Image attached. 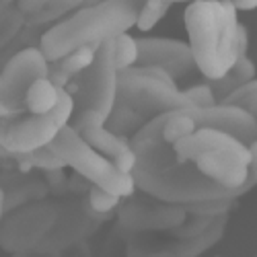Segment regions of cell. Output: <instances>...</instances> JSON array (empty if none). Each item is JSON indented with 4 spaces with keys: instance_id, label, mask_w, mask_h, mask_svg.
<instances>
[{
    "instance_id": "6da1fadb",
    "label": "cell",
    "mask_w": 257,
    "mask_h": 257,
    "mask_svg": "<svg viewBox=\"0 0 257 257\" xmlns=\"http://www.w3.org/2000/svg\"><path fill=\"white\" fill-rule=\"evenodd\" d=\"M130 146L136 189L163 204L237 200L255 185L249 146L216 127L198 123L191 134L165 142L157 119H151L130 138Z\"/></svg>"
},
{
    "instance_id": "7a4b0ae2",
    "label": "cell",
    "mask_w": 257,
    "mask_h": 257,
    "mask_svg": "<svg viewBox=\"0 0 257 257\" xmlns=\"http://www.w3.org/2000/svg\"><path fill=\"white\" fill-rule=\"evenodd\" d=\"M142 5L144 0H107L80 7L41 33L39 50L52 64L78 48H101L136 25Z\"/></svg>"
},
{
    "instance_id": "3957f363",
    "label": "cell",
    "mask_w": 257,
    "mask_h": 257,
    "mask_svg": "<svg viewBox=\"0 0 257 257\" xmlns=\"http://www.w3.org/2000/svg\"><path fill=\"white\" fill-rule=\"evenodd\" d=\"M228 0H196L189 3L183 21L194 54L196 68L210 80H220L239 60V17Z\"/></svg>"
},
{
    "instance_id": "277c9868",
    "label": "cell",
    "mask_w": 257,
    "mask_h": 257,
    "mask_svg": "<svg viewBox=\"0 0 257 257\" xmlns=\"http://www.w3.org/2000/svg\"><path fill=\"white\" fill-rule=\"evenodd\" d=\"M76 111L72 95L60 89L58 105L46 115L21 113L9 119H0V148L15 157L29 155L50 146L66 125H70Z\"/></svg>"
},
{
    "instance_id": "5b68a950",
    "label": "cell",
    "mask_w": 257,
    "mask_h": 257,
    "mask_svg": "<svg viewBox=\"0 0 257 257\" xmlns=\"http://www.w3.org/2000/svg\"><path fill=\"white\" fill-rule=\"evenodd\" d=\"M50 148L58 155V159L70 167L72 171L91 181L95 187H101L117 198H132L136 191V183L132 175H125L113 165L111 159L103 157L84 142L72 125H66L58 134V138L50 144Z\"/></svg>"
},
{
    "instance_id": "8992f818",
    "label": "cell",
    "mask_w": 257,
    "mask_h": 257,
    "mask_svg": "<svg viewBox=\"0 0 257 257\" xmlns=\"http://www.w3.org/2000/svg\"><path fill=\"white\" fill-rule=\"evenodd\" d=\"M115 103L132 109L146 123L169 111L194 109V105L189 103L179 87H169L161 80L138 74L134 68L117 74Z\"/></svg>"
},
{
    "instance_id": "52a82bcc",
    "label": "cell",
    "mask_w": 257,
    "mask_h": 257,
    "mask_svg": "<svg viewBox=\"0 0 257 257\" xmlns=\"http://www.w3.org/2000/svg\"><path fill=\"white\" fill-rule=\"evenodd\" d=\"M50 74V62L39 48L19 50L0 72V119L25 113V95L29 87Z\"/></svg>"
},
{
    "instance_id": "ba28073f",
    "label": "cell",
    "mask_w": 257,
    "mask_h": 257,
    "mask_svg": "<svg viewBox=\"0 0 257 257\" xmlns=\"http://www.w3.org/2000/svg\"><path fill=\"white\" fill-rule=\"evenodd\" d=\"M117 68L113 64V44L107 41L97 50L95 62L82 76H74L76 80V95H72L78 111L91 109L97 111L105 121L109 117L115 95H117Z\"/></svg>"
},
{
    "instance_id": "9c48e42d",
    "label": "cell",
    "mask_w": 257,
    "mask_h": 257,
    "mask_svg": "<svg viewBox=\"0 0 257 257\" xmlns=\"http://www.w3.org/2000/svg\"><path fill=\"white\" fill-rule=\"evenodd\" d=\"M58 220V206L35 202L19 208L17 212L3 218L0 224V247L7 253H29L35 251L48 237Z\"/></svg>"
},
{
    "instance_id": "30bf717a",
    "label": "cell",
    "mask_w": 257,
    "mask_h": 257,
    "mask_svg": "<svg viewBox=\"0 0 257 257\" xmlns=\"http://www.w3.org/2000/svg\"><path fill=\"white\" fill-rule=\"evenodd\" d=\"M119 222L132 232L142 230H175L187 220L183 206L175 204H146L140 200H130L117 210Z\"/></svg>"
},
{
    "instance_id": "8fae6325",
    "label": "cell",
    "mask_w": 257,
    "mask_h": 257,
    "mask_svg": "<svg viewBox=\"0 0 257 257\" xmlns=\"http://www.w3.org/2000/svg\"><path fill=\"white\" fill-rule=\"evenodd\" d=\"M138 66H161L173 78L185 76L196 68L189 44L169 37H140Z\"/></svg>"
},
{
    "instance_id": "7c38bea8",
    "label": "cell",
    "mask_w": 257,
    "mask_h": 257,
    "mask_svg": "<svg viewBox=\"0 0 257 257\" xmlns=\"http://www.w3.org/2000/svg\"><path fill=\"white\" fill-rule=\"evenodd\" d=\"M70 125L74 127V132L84 142H87L91 148H95L97 153H101L103 157L111 159V161L117 155H121L123 151L130 148V138L113 134L109 127L105 125V119L97 111H91V109L78 111L72 117V123Z\"/></svg>"
},
{
    "instance_id": "4fadbf2b",
    "label": "cell",
    "mask_w": 257,
    "mask_h": 257,
    "mask_svg": "<svg viewBox=\"0 0 257 257\" xmlns=\"http://www.w3.org/2000/svg\"><path fill=\"white\" fill-rule=\"evenodd\" d=\"M89 216L76 206L58 208V220L54 228L48 232V237L41 241L35 253H58L82 239L89 230Z\"/></svg>"
},
{
    "instance_id": "5bb4252c",
    "label": "cell",
    "mask_w": 257,
    "mask_h": 257,
    "mask_svg": "<svg viewBox=\"0 0 257 257\" xmlns=\"http://www.w3.org/2000/svg\"><path fill=\"white\" fill-rule=\"evenodd\" d=\"M224 228H226V216H218L216 220L210 224L208 230H204L202 234H198V237L179 241L177 245L171 247L169 251L173 253L175 257H200V255L210 251L214 245L222 239Z\"/></svg>"
},
{
    "instance_id": "9a60e30c",
    "label": "cell",
    "mask_w": 257,
    "mask_h": 257,
    "mask_svg": "<svg viewBox=\"0 0 257 257\" xmlns=\"http://www.w3.org/2000/svg\"><path fill=\"white\" fill-rule=\"evenodd\" d=\"M58 99H60V87H56L50 80V76L39 78L31 84L25 95V109L27 113L33 115H46L58 105Z\"/></svg>"
},
{
    "instance_id": "2e32d148",
    "label": "cell",
    "mask_w": 257,
    "mask_h": 257,
    "mask_svg": "<svg viewBox=\"0 0 257 257\" xmlns=\"http://www.w3.org/2000/svg\"><path fill=\"white\" fill-rule=\"evenodd\" d=\"M253 78H255V64L249 60V56H245L234 62V66L228 70L226 76H222L220 80H214L210 87L214 95H216V101L220 103L224 97H228L232 91H237L239 87H243V84H247Z\"/></svg>"
},
{
    "instance_id": "e0dca14e",
    "label": "cell",
    "mask_w": 257,
    "mask_h": 257,
    "mask_svg": "<svg viewBox=\"0 0 257 257\" xmlns=\"http://www.w3.org/2000/svg\"><path fill=\"white\" fill-rule=\"evenodd\" d=\"M25 25L27 21L19 13L17 0H0V50L11 44Z\"/></svg>"
},
{
    "instance_id": "ac0fdd59",
    "label": "cell",
    "mask_w": 257,
    "mask_h": 257,
    "mask_svg": "<svg viewBox=\"0 0 257 257\" xmlns=\"http://www.w3.org/2000/svg\"><path fill=\"white\" fill-rule=\"evenodd\" d=\"M84 5V0H50L44 7V11H39L35 17L27 19L29 27H44L50 23H58V21L66 19L70 13L78 11Z\"/></svg>"
},
{
    "instance_id": "d6986e66",
    "label": "cell",
    "mask_w": 257,
    "mask_h": 257,
    "mask_svg": "<svg viewBox=\"0 0 257 257\" xmlns=\"http://www.w3.org/2000/svg\"><path fill=\"white\" fill-rule=\"evenodd\" d=\"M144 123H146V121H144L140 115H136L132 109H127V107H123V105H119V103L113 105L109 117H107V121H105V125L109 127L113 134L125 136V138H127V134L134 136Z\"/></svg>"
},
{
    "instance_id": "ffe728a7",
    "label": "cell",
    "mask_w": 257,
    "mask_h": 257,
    "mask_svg": "<svg viewBox=\"0 0 257 257\" xmlns=\"http://www.w3.org/2000/svg\"><path fill=\"white\" fill-rule=\"evenodd\" d=\"M17 163H19V169L23 171V173H29L31 169H44V171L54 173V171H62L66 167L50 146L39 148V151H33L29 155H21V157H17Z\"/></svg>"
},
{
    "instance_id": "44dd1931",
    "label": "cell",
    "mask_w": 257,
    "mask_h": 257,
    "mask_svg": "<svg viewBox=\"0 0 257 257\" xmlns=\"http://www.w3.org/2000/svg\"><path fill=\"white\" fill-rule=\"evenodd\" d=\"M113 64L117 72L130 70L138 64V39L132 37L130 33H121L113 41Z\"/></svg>"
},
{
    "instance_id": "7402d4cb",
    "label": "cell",
    "mask_w": 257,
    "mask_h": 257,
    "mask_svg": "<svg viewBox=\"0 0 257 257\" xmlns=\"http://www.w3.org/2000/svg\"><path fill=\"white\" fill-rule=\"evenodd\" d=\"M97 50L99 48H78L74 52H70L68 56H64L62 60L58 62H52L60 70H64L70 78L74 76H80L84 70L91 68V64L95 62V56H97Z\"/></svg>"
},
{
    "instance_id": "603a6c76",
    "label": "cell",
    "mask_w": 257,
    "mask_h": 257,
    "mask_svg": "<svg viewBox=\"0 0 257 257\" xmlns=\"http://www.w3.org/2000/svg\"><path fill=\"white\" fill-rule=\"evenodd\" d=\"M119 204H121V198L93 185L89 191V212L87 214H91L95 218H109L119 208Z\"/></svg>"
},
{
    "instance_id": "cb8c5ba5",
    "label": "cell",
    "mask_w": 257,
    "mask_h": 257,
    "mask_svg": "<svg viewBox=\"0 0 257 257\" xmlns=\"http://www.w3.org/2000/svg\"><path fill=\"white\" fill-rule=\"evenodd\" d=\"M169 9H171V5L165 3V0H144L134 27H138L140 31H151L167 17Z\"/></svg>"
},
{
    "instance_id": "d4e9b609",
    "label": "cell",
    "mask_w": 257,
    "mask_h": 257,
    "mask_svg": "<svg viewBox=\"0 0 257 257\" xmlns=\"http://www.w3.org/2000/svg\"><path fill=\"white\" fill-rule=\"evenodd\" d=\"M220 103L224 105H234V107H241V109L255 113L257 111V78L249 80L247 84L239 87L237 91H232L228 97H224Z\"/></svg>"
},
{
    "instance_id": "484cf974",
    "label": "cell",
    "mask_w": 257,
    "mask_h": 257,
    "mask_svg": "<svg viewBox=\"0 0 257 257\" xmlns=\"http://www.w3.org/2000/svg\"><path fill=\"white\" fill-rule=\"evenodd\" d=\"M232 204H234V200H210V202H198V204L183 206V210L187 214H191V216L218 218V216H226Z\"/></svg>"
},
{
    "instance_id": "4316f807",
    "label": "cell",
    "mask_w": 257,
    "mask_h": 257,
    "mask_svg": "<svg viewBox=\"0 0 257 257\" xmlns=\"http://www.w3.org/2000/svg\"><path fill=\"white\" fill-rule=\"evenodd\" d=\"M183 95L189 99V103L194 107H200V109H206V107H214L216 101V95H214L210 84H194L183 91Z\"/></svg>"
},
{
    "instance_id": "83f0119b",
    "label": "cell",
    "mask_w": 257,
    "mask_h": 257,
    "mask_svg": "<svg viewBox=\"0 0 257 257\" xmlns=\"http://www.w3.org/2000/svg\"><path fill=\"white\" fill-rule=\"evenodd\" d=\"M216 220V218H206V216H194V218H189L185 220L181 226H177L173 230V234L177 239L185 241V239H191V237H198V234H202L204 230L210 228V224Z\"/></svg>"
},
{
    "instance_id": "f1b7e54d",
    "label": "cell",
    "mask_w": 257,
    "mask_h": 257,
    "mask_svg": "<svg viewBox=\"0 0 257 257\" xmlns=\"http://www.w3.org/2000/svg\"><path fill=\"white\" fill-rule=\"evenodd\" d=\"M50 3V0H17V9H19V13L25 17V21L27 19H31V17H35L39 11H44V7Z\"/></svg>"
},
{
    "instance_id": "f546056e",
    "label": "cell",
    "mask_w": 257,
    "mask_h": 257,
    "mask_svg": "<svg viewBox=\"0 0 257 257\" xmlns=\"http://www.w3.org/2000/svg\"><path fill=\"white\" fill-rule=\"evenodd\" d=\"M113 165L121 171V173L132 175V171H134V167H136V155H134V151H132V146L127 148V151H123L121 155H117V157L113 159Z\"/></svg>"
},
{
    "instance_id": "4dcf8cb0",
    "label": "cell",
    "mask_w": 257,
    "mask_h": 257,
    "mask_svg": "<svg viewBox=\"0 0 257 257\" xmlns=\"http://www.w3.org/2000/svg\"><path fill=\"white\" fill-rule=\"evenodd\" d=\"M249 153H251V165H249V173L253 177V183L257 185V142L249 144Z\"/></svg>"
},
{
    "instance_id": "1f68e13d",
    "label": "cell",
    "mask_w": 257,
    "mask_h": 257,
    "mask_svg": "<svg viewBox=\"0 0 257 257\" xmlns=\"http://www.w3.org/2000/svg\"><path fill=\"white\" fill-rule=\"evenodd\" d=\"M237 11H255L257 9V0H237L232 3Z\"/></svg>"
},
{
    "instance_id": "d6a6232c",
    "label": "cell",
    "mask_w": 257,
    "mask_h": 257,
    "mask_svg": "<svg viewBox=\"0 0 257 257\" xmlns=\"http://www.w3.org/2000/svg\"><path fill=\"white\" fill-rule=\"evenodd\" d=\"M146 257H175V255L171 253L169 249H165V251H159V253H151V255H146Z\"/></svg>"
},
{
    "instance_id": "836d02e7",
    "label": "cell",
    "mask_w": 257,
    "mask_h": 257,
    "mask_svg": "<svg viewBox=\"0 0 257 257\" xmlns=\"http://www.w3.org/2000/svg\"><path fill=\"white\" fill-rule=\"evenodd\" d=\"M101 3H107V0H84L82 7H91V5H101Z\"/></svg>"
},
{
    "instance_id": "e575fe53",
    "label": "cell",
    "mask_w": 257,
    "mask_h": 257,
    "mask_svg": "<svg viewBox=\"0 0 257 257\" xmlns=\"http://www.w3.org/2000/svg\"><path fill=\"white\" fill-rule=\"evenodd\" d=\"M165 3H169V5H175V3H196V0H165Z\"/></svg>"
},
{
    "instance_id": "d590c367",
    "label": "cell",
    "mask_w": 257,
    "mask_h": 257,
    "mask_svg": "<svg viewBox=\"0 0 257 257\" xmlns=\"http://www.w3.org/2000/svg\"><path fill=\"white\" fill-rule=\"evenodd\" d=\"M228 3H237V0H228Z\"/></svg>"
},
{
    "instance_id": "8d00e7d4",
    "label": "cell",
    "mask_w": 257,
    "mask_h": 257,
    "mask_svg": "<svg viewBox=\"0 0 257 257\" xmlns=\"http://www.w3.org/2000/svg\"><path fill=\"white\" fill-rule=\"evenodd\" d=\"M253 115H255V119H257V111H255V113H253Z\"/></svg>"
},
{
    "instance_id": "74e56055",
    "label": "cell",
    "mask_w": 257,
    "mask_h": 257,
    "mask_svg": "<svg viewBox=\"0 0 257 257\" xmlns=\"http://www.w3.org/2000/svg\"><path fill=\"white\" fill-rule=\"evenodd\" d=\"M255 257H257V255H255Z\"/></svg>"
}]
</instances>
